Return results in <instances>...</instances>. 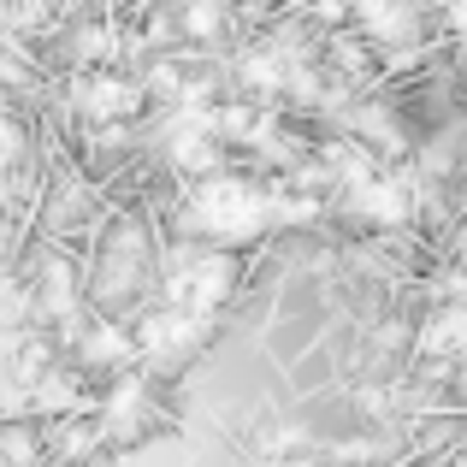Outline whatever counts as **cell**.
I'll use <instances>...</instances> for the list:
<instances>
[{
    "label": "cell",
    "mask_w": 467,
    "mask_h": 467,
    "mask_svg": "<svg viewBox=\"0 0 467 467\" xmlns=\"http://www.w3.org/2000/svg\"><path fill=\"white\" fill-rule=\"evenodd\" d=\"M450 183H462V195H467V119L456 125V154H450Z\"/></svg>",
    "instance_id": "obj_14"
},
{
    "label": "cell",
    "mask_w": 467,
    "mask_h": 467,
    "mask_svg": "<svg viewBox=\"0 0 467 467\" xmlns=\"http://www.w3.org/2000/svg\"><path fill=\"white\" fill-rule=\"evenodd\" d=\"M59 107H66L71 125H130V119L149 107V95H142L137 71H125V66H89V71H71Z\"/></svg>",
    "instance_id": "obj_6"
},
{
    "label": "cell",
    "mask_w": 467,
    "mask_h": 467,
    "mask_svg": "<svg viewBox=\"0 0 467 467\" xmlns=\"http://www.w3.org/2000/svg\"><path fill=\"white\" fill-rule=\"evenodd\" d=\"M59 349L66 361L78 367L83 379H113L125 367H137V337H130V319H113V314H83L71 331H59Z\"/></svg>",
    "instance_id": "obj_7"
},
{
    "label": "cell",
    "mask_w": 467,
    "mask_h": 467,
    "mask_svg": "<svg viewBox=\"0 0 467 467\" xmlns=\"http://www.w3.org/2000/svg\"><path fill=\"white\" fill-rule=\"evenodd\" d=\"M414 367H456L467 361V308H456V302L438 296L432 308H426L420 319H414V349H409Z\"/></svg>",
    "instance_id": "obj_8"
},
{
    "label": "cell",
    "mask_w": 467,
    "mask_h": 467,
    "mask_svg": "<svg viewBox=\"0 0 467 467\" xmlns=\"http://www.w3.org/2000/svg\"><path fill=\"white\" fill-rule=\"evenodd\" d=\"M273 195H278V183H261V178H249V171L213 166L207 178L178 183V195H171V207H166L160 225H166L171 237L207 243V249L249 254V249H261V243L278 231Z\"/></svg>",
    "instance_id": "obj_1"
},
{
    "label": "cell",
    "mask_w": 467,
    "mask_h": 467,
    "mask_svg": "<svg viewBox=\"0 0 467 467\" xmlns=\"http://www.w3.org/2000/svg\"><path fill=\"white\" fill-rule=\"evenodd\" d=\"M59 361H66V349H59V337L47 326H30L18 343H12V379H18V390L36 385V379H42L47 367H59Z\"/></svg>",
    "instance_id": "obj_12"
},
{
    "label": "cell",
    "mask_w": 467,
    "mask_h": 467,
    "mask_svg": "<svg viewBox=\"0 0 467 467\" xmlns=\"http://www.w3.org/2000/svg\"><path fill=\"white\" fill-rule=\"evenodd\" d=\"M101 219H107V202H101V190H95L83 171H59V178H47L42 190H36V202H30L36 237L59 243V249H78V254H83V243L95 237Z\"/></svg>",
    "instance_id": "obj_5"
},
{
    "label": "cell",
    "mask_w": 467,
    "mask_h": 467,
    "mask_svg": "<svg viewBox=\"0 0 467 467\" xmlns=\"http://www.w3.org/2000/svg\"><path fill=\"white\" fill-rule=\"evenodd\" d=\"M231 83H237V95H249V101H261V107H273V101H285V59L273 54V47L254 36V42H243L237 54H231Z\"/></svg>",
    "instance_id": "obj_10"
},
{
    "label": "cell",
    "mask_w": 467,
    "mask_h": 467,
    "mask_svg": "<svg viewBox=\"0 0 467 467\" xmlns=\"http://www.w3.org/2000/svg\"><path fill=\"white\" fill-rule=\"evenodd\" d=\"M438 296H444V302H456V308H467V266L450 261L444 273H438Z\"/></svg>",
    "instance_id": "obj_13"
},
{
    "label": "cell",
    "mask_w": 467,
    "mask_h": 467,
    "mask_svg": "<svg viewBox=\"0 0 467 467\" xmlns=\"http://www.w3.org/2000/svg\"><path fill=\"white\" fill-rule=\"evenodd\" d=\"M171 24H178V47L190 54H219L231 47V30H237V0H166Z\"/></svg>",
    "instance_id": "obj_9"
},
{
    "label": "cell",
    "mask_w": 467,
    "mask_h": 467,
    "mask_svg": "<svg viewBox=\"0 0 467 467\" xmlns=\"http://www.w3.org/2000/svg\"><path fill=\"white\" fill-rule=\"evenodd\" d=\"M95 426H101L107 444H149L166 426V402H160V379L149 367H125V373L101 379V397H95Z\"/></svg>",
    "instance_id": "obj_4"
},
{
    "label": "cell",
    "mask_w": 467,
    "mask_h": 467,
    "mask_svg": "<svg viewBox=\"0 0 467 467\" xmlns=\"http://www.w3.org/2000/svg\"><path fill=\"white\" fill-rule=\"evenodd\" d=\"M219 319H202L190 308H178V302H142L137 314H130V337H137V367H149V373H183V367H195V355L213 343Z\"/></svg>",
    "instance_id": "obj_3"
},
{
    "label": "cell",
    "mask_w": 467,
    "mask_h": 467,
    "mask_svg": "<svg viewBox=\"0 0 467 467\" xmlns=\"http://www.w3.org/2000/svg\"><path fill=\"white\" fill-rule=\"evenodd\" d=\"M83 402H89V385H83V373L71 361L47 367L36 385H24V414L30 420H59V414H83Z\"/></svg>",
    "instance_id": "obj_11"
},
{
    "label": "cell",
    "mask_w": 467,
    "mask_h": 467,
    "mask_svg": "<svg viewBox=\"0 0 467 467\" xmlns=\"http://www.w3.org/2000/svg\"><path fill=\"white\" fill-rule=\"evenodd\" d=\"M154 249H160V225L142 207H107V219L89 237V254H83L89 308L113 319L137 314L154 296Z\"/></svg>",
    "instance_id": "obj_2"
}]
</instances>
